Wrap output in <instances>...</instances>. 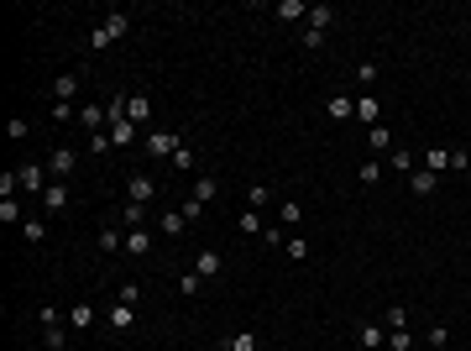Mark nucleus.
I'll return each mask as SVG.
<instances>
[{
    "label": "nucleus",
    "mask_w": 471,
    "mask_h": 351,
    "mask_svg": "<svg viewBox=\"0 0 471 351\" xmlns=\"http://www.w3.org/2000/svg\"><path fill=\"white\" fill-rule=\"evenodd\" d=\"M299 16H309L304 0H278V22H299Z\"/></svg>",
    "instance_id": "obj_22"
},
{
    "label": "nucleus",
    "mask_w": 471,
    "mask_h": 351,
    "mask_svg": "<svg viewBox=\"0 0 471 351\" xmlns=\"http://www.w3.org/2000/svg\"><path fill=\"white\" fill-rule=\"evenodd\" d=\"M79 84H84V74H58V79H53V100H58V105H69L73 94H79Z\"/></svg>",
    "instance_id": "obj_6"
},
{
    "label": "nucleus",
    "mask_w": 471,
    "mask_h": 351,
    "mask_svg": "<svg viewBox=\"0 0 471 351\" xmlns=\"http://www.w3.org/2000/svg\"><path fill=\"white\" fill-rule=\"evenodd\" d=\"M168 163H173V173H194V153H188V147H178Z\"/></svg>",
    "instance_id": "obj_30"
},
{
    "label": "nucleus",
    "mask_w": 471,
    "mask_h": 351,
    "mask_svg": "<svg viewBox=\"0 0 471 351\" xmlns=\"http://www.w3.org/2000/svg\"><path fill=\"white\" fill-rule=\"evenodd\" d=\"M362 346H366V351L388 346V330H382V325H372V320H366V325H362Z\"/></svg>",
    "instance_id": "obj_17"
},
{
    "label": "nucleus",
    "mask_w": 471,
    "mask_h": 351,
    "mask_svg": "<svg viewBox=\"0 0 471 351\" xmlns=\"http://www.w3.org/2000/svg\"><path fill=\"white\" fill-rule=\"evenodd\" d=\"M377 178H382V163H377V157H372V163H362V184H377Z\"/></svg>",
    "instance_id": "obj_40"
},
{
    "label": "nucleus",
    "mask_w": 471,
    "mask_h": 351,
    "mask_svg": "<svg viewBox=\"0 0 471 351\" xmlns=\"http://www.w3.org/2000/svg\"><path fill=\"white\" fill-rule=\"evenodd\" d=\"M26 215H21V205L16 199H0V225H21Z\"/></svg>",
    "instance_id": "obj_21"
},
{
    "label": "nucleus",
    "mask_w": 471,
    "mask_h": 351,
    "mask_svg": "<svg viewBox=\"0 0 471 351\" xmlns=\"http://www.w3.org/2000/svg\"><path fill=\"white\" fill-rule=\"evenodd\" d=\"M236 231L257 236V231H267V225H262V215H257V210H247V215H241V221H236Z\"/></svg>",
    "instance_id": "obj_31"
},
{
    "label": "nucleus",
    "mask_w": 471,
    "mask_h": 351,
    "mask_svg": "<svg viewBox=\"0 0 471 351\" xmlns=\"http://www.w3.org/2000/svg\"><path fill=\"white\" fill-rule=\"evenodd\" d=\"M16 173H21V189H26V194H37V199L47 194V163H26V168H16Z\"/></svg>",
    "instance_id": "obj_4"
},
{
    "label": "nucleus",
    "mask_w": 471,
    "mask_h": 351,
    "mask_svg": "<svg viewBox=\"0 0 471 351\" xmlns=\"http://www.w3.org/2000/svg\"><path fill=\"white\" fill-rule=\"evenodd\" d=\"M388 351H414V336H409V330H393V336H388Z\"/></svg>",
    "instance_id": "obj_36"
},
{
    "label": "nucleus",
    "mask_w": 471,
    "mask_h": 351,
    "mask_svg": "<svg viewBox=\"0 0 471 351\" xmlns=\"http://www.w3.org/2000/svg\"><path fill=\"white\" fill-rule=\"evenodd\" d=\"M121 225H131V231L147 225V205H126V210H121Z\"/></svg>",
    "instance_id": "obj_24"
},
{
    "label": "nucleus",
    "mask_w": 471,
    "mask_h": 351,
    "mask_svg": "<svg viewBox=\"0 0 471 351\" xmlns=\"http://www.w3.org/2000/svg\"><path fill=\"white\" fill-rule=\"evenodd\" d=\"M388 325L393 330H409V309H388Z\"/></svg>",
    "instance_id": "obj_41"
},
{
    "label": "nucleus",
    "mask_w": 471,
    "mask_h": 351,
    "mask_svg": "<svg viewBox=\"0 0 471 351\" xmlns=\"http://www.w3.org/2000/svg\"><path fill=\"white\" fill-rule=\"evenodd\" d=\"M126 32H131V16H126V11H110L105 22H100V26H94V32H89V47H94V53H100V47H110V42H116V37H126Z\"/></svg>",
    "instance_id": "obj_1"
},
{
    "label": "nucleus",
    "mask_w": 471,
    "mask_h": 351,
    "mask_svg": "<svg viewBox=\"0 0 471 351\" xmlns=\"http://www.w3.org/2000/svg\"><path fill=\"white\" fill-rule=\"evenodd\" d=\"M325 110H330V121H351L356 116V100H330Z\"/></svg>",
    "instance_id": "obj_23"
},
{
    "label": "nucleus",
    "mask_w": 471,
    "mask_h": 351,
    "mask_svg": "<svg viewBox=\"0 0 471 351\" xmlns=\"http://www.w3.org/2000/svg\"><path fill=\"white\" fill-rule=\"evenodd\" d=\"M6 131H11V142H21V137H26V131H32V126H26L21 116H11V126H6Z\"/></svg>",
    "instance_id": "obj_42"
},
{
    "label": "nucleus",
    "mask_w": 471,
    "mask_h": 351,
    "mask_svg": "<svg viewBox=\"0 0 471 351\" xmlns=\"http://www.w3.org/2000/svg\"><path fill=\"white\" fill-rule=\"evenodd\" d=\"M126 194H131V205H147V199L157 194V184H152L147 173H131V178H126Z\"/></svg>",
    "instance_id": "obj_7"
},
{
    "label": "nucleus",
    "mask_w": 471,
    "mask_h": 351,
    "mask_svg": "<svg viewBox=\"0 0 471 351\" xmlns=\"http://www.w3.org/2000/svg\"><path fill=\"white\" fill-rule=\"evenodd\" d=\"M42 210H47V215H63V210H69V184H58V178H53V184H47V194H42Z\"/></svg>",
    "instance_id": "obj_5"
},
{
    "label": "nucleus",
    "mask_w": 471,
    "mask_h": 351,
    "mask_svg": "<svg viewBox=\"0 0 471 351\" xmlns=\"http://www.w3.org/2000/svg\"><path fill=\"white\" fill-rule=\"evenodd\" d=\"M73 168H79V153H73V147H53V157H47V173H53V178L63 184V178L73 173Z\"/></svg>",
    "instance_id": "obj_3"
},
{
    "label": "nucleus",
    "mask_w": 471,
    "mask_h": 351,
    "mask_svg": "<svg viewBox=\"0 0 471 351\" xmlns=\"http://www.w3.org/2000/svg\"><path fill=\"white\" fill-rule=\"evenodd\" d=\"M409 189H414V194L424 199V194H435V189H440V178L429 173V168H419V173H409Z\"/></svg>",
    "instance_id": "obj_12"
},
{
    "label": "nucleus",
    "mask_w": 471,
    "mask_h": 351,
    "mask_svg": "<svg viewBox=\"0 0 471 351\" xmlns=\"http://www.w3.org/2000/svg\"><path fill=\"white\" fill-rule=\"evenodd\" d=\"M393 168H398V173H414V153H409V147H398V153H393Z\"/></svg>",
    "instance_id": "obj_38"
},
{
    "label": "nucleus",
    "mask_w": 471,
    "mask_h": 351,
    "mask_svg": "<svg viewBox=\"0 0 471 351\" xmlns=\"http://www.w3.org/2000/svg\"><path fill=\"white\" fill-rule=\"evenodd\" d=\"M21 236H26V241H42V236H47V221H42V215H26V221H21Z\"/></svg>",
    "instance_id": "obj_20"
},
{
    "label": "nucleus",
    "mask_w": 471,
    "mask_h": 351,
    "mask_svg": "<svg viewBox=\"0 0 471 351\" xmlns=\"http://www.w3.org/2000/svg\"><path fill=\"white\" fill-rule=\"evenodd\" d=\"M141 147H147V157H173L178 153V137H173V131H163V126H152L147 137H141Z\"/></svg>",
    "instance_id": "obj_2"
},
{
    "label": "nucleus",
    "mask_w": 471,
    "mask_h": 351,
    "mask_svg": "<svg viewBox=\"0 0 471 351\" xmlns=\"http://www.w3.org/2000/svg\"><path fill=\"white\" fill-rule=\"evenodd\" d=\"M42 346L47 351H63V346H69V330H63V325H42Z\"/></svg>",
    "instance_id": "obj_18"
},
{
    "label": "nucleus",
    "mask_w": 471,
    "mask_h": 351,
    "mask_svg": "<svg viewBox=\"0 0 471 351\" xmlns=\"http://www.w3.org/2000/svg\"><path fill=\"white\" fill-rule=\"evenodd\" d=\"M309 26H314V32H330V26H335V11H330V6H309V16H304Z\"/></svg>",
    "instance_id": "obj_15"
},
{
    "label": "nucleus",
    "mask_w": 471,
    "mask_h": 351,
    "mask_svg": "<svg viewBox=\"0 0 471 351\" xmlns=\"http://www.w3.org/2000/svg\"><path fill=\"white\" fill-rule=\"evenodd\" d=\"M199 273H178V293H184V299H194V293H199Z\"/></svg>",
    "instance_id": "obj_29"
},
{
    "label": "nucleus",
    "mask_w": 471,
    "mask_h": 351,
    "mask_svg": "<svg viewBox=\"0 0 471 351\" xmlns=\"http://www.w3.org/2000/svg\"><path fill=\"white\" fill-rule=\"evenodd\" d=\"M283 225H299V221H304V205H299V199H283Z\"/></svg>",
    "instance_id": "obj_27"
},
{
    "label": "nucleus",
    "mask_w": 471,
    "mask_h": 351,
    "mask_svg": "<svg viewBox=\"0 0 471 351\" xmlns=\"http://www.w3.org/2000/svg\"><path fill=\"white\" fill-rule=\"evenodd\" d=\"M69 325H73V330H89V325H94V305H73V309H69Z\"/></svg>",
    "instance_id": "obj_19"
},
{
    "label": "nucleus",
    "mask_w": 471,
    "mask_h": 351,
    "mask_svg": "<svg viewBox=\"0 0 471 351\" xmlns=\"http://www.w3.org/2000/svg\"><path fill=\"white\" fill-rule=\"evenodd\" d=\"M304 47H309V53H319V47H325V32H314V26H304Z\"/></svg>",
    "instance_id": "obj_39"
},
{
    "label": "nucleus",
    "mask_w": 471,
    "mask_h": 351,
    "mask_svg": "<svg viewBox=\"0 0 471 351\" xmlns=\"http://www.w3.org/2000/svg\"><path fill=\"white\" fill-rule=\"evenodd\" d=\"M356 116H362L366 126H382V105H377L372 94H366V100H356Z\"/></svg>",
    "instance_id": "obj_16"
},
{
    "label": "nucleus",
    "mask_w": 471,
    "mask_h": 351,
    "mask_svg": "<svg viewBox=\"0 0 471 351\" xmlns=\"http://www.w3.org/2000/svg\"><path fill=\"white\" fill-rule=\"evenodd\" d=\"M121 246H126V236H121L116 225H105V231H100V252H121Z\"/></svg>",
    "instance_id": "obj_25"
},
{
    "label": "nucleus",
    "mask_w": 471,
    "mask_h": 351,
    "mask_svg": "<svg viewBox=\"0 0 471 351\" xmlns=\"http://www.w3.org/2000/svg\"><path fill=\"white\" fill-rule=\"evenodd\" d=\"M110 330H131V325H136V309H131V305H110Z\"/></svg>",
    "instance_id": "obj_13"
},
{
    "label": "nucleus",
    "mask_w": 471,
    "mask_h": 351,
    "mask_svg": "<svg viewBox=\"0 0 471 351\" xmlns=\"http://www.w3.org/2000/svg\"><path fill=\"white\" fill-rule=\"evenodd\" d=\"M225 351H257V336H251V330H241V336H236Z\"/></svg>",
    "instance_id": "obj_37"
},
{
    "label": "nucleus",
    "mask_w": 471,
    "mask_h": 351,
    "mask_svg": "<svg viewBox=\"0 0 471 351\" xmlns=\"http://www.w3.org/2000/svg\"><path fill=\"white\" fill-rule=\"evenodd\" d=\"M445 168H450V147H429V173H445Z\"/></svg>",
    "instance_id": "obj_26"
},
{
    "label": "nucleus",
    "mask_w": 471,
    "mask_h": 351,
    "mask_svg": "<svg viewBox=\"0 0 471 351\" xmlns=\"http://www.w3.org/2000/svg\"><path fill=\"white\" fill-rule=\"evenodd\" d=\"M126 121H131V126L152 121V100H147V94H126Z\"/></svg>",
    "instance_id": "obj_9"
},
{
    "label": "nucleus",
    "mask_w": 471,
    "mask_h": 351,
    "mask_svg": "<svg viewBox=\"0 0 471 351\" xmlns=\"http://www.w3.org/2000/svg\"><path fill=\"white\" fill-rule=\"evenodd\" d=\"M126 252H131V257H152V231H147V225L126 231Z\"/></svg>",
    "instance_id": "obj_8"
},
{
    "label": "nucleus",
    "mask_w": 471,
    "mask_h": 351,
    "mask_svg": "<svg viewBox=\"0 0 471 351\" xmlns=\"http://www.w3.org/2000/svg\"><path fill=\"white\" fill-rule=\"evenodd\" d=\"M283 252H288L294 262H304V257H309V241H304V236H288V241H283Z\"/></svg>",
    "instance_id": "obj_28"
},
{
    "label": "nucleus",
    "mask_w": 471,
    "mask_h": 351,
    "mask_svg": "<svg viewBox=\"0 0 471 351\" xmlns=\"http://www.w3.org/2000/svg\"><path fill=\"white\" fill-rule=\"evenodd\" d=\"M267 199H272L267 184H251V189H247V205H251V210H257V205H267Z\"/></svg>",
    "instance_id": "obj_35"
},
{
    "label": "nucleus",
    "mask_w": 471,
    "mask_h": 351,
    "mask_svg": "<svg viewBox=\"0 0 471 351\" xmlns=\"http://www.w3.org/2000/svg\"><path fill=\"white\" fill-rule=\"evenodd\" d=\"M157 231H163V236H184V231H188L184 210H163V215H157Z\"/></svg>",
    "instance_id": "obj_11"
},
{
    "label": "nucleus",
    "mask_w": 471,
    "mask_h": 351,
    "mask_svg": "<svg viewBox=\"0 0 471 351\" xmlns=\"http://www.w3.org/2000/svg\"><path fill=\"white\" fill-rule=\"evenodd\" d=\"M188 273H199V278H220V252H210V246H204L199 257H194V268Z\"/></svg>",
    "instance_id": "obj_10"
},
{
    "label": "nucleus",
    "mask_w": 471,
    "mask_h": 351,
    "mask_svg": "<svg viewBox=\"0 0 471 351\" xmlns=\"http://www.w3.org/2000/svg\"><path fill=\"white\" fill-rule=\"evenodd\" d=\"M215 189H220V184H215V178H194V199H204V205H210V199H215Z\"/></svg>",
    "instance_id": "obj_34"
},
{
    "label": "nucleus",
    "mask_w": 471,
    "mask_h": 351,
    "mask_svg": "<svg viewBox=\"0 0 471 351\" xmlns=\"http://www.w3.org/2000/svg\"><path fill=\"white\" fill-rule=\"evenodd\" d=\"M366 147H372V153H388V126H372V131H366Z\"/></svg>",
    "instance_id": "obj_32"
},
{
    "label": "nucleus",
    "mask_w": 471,
    "mask_h": 351,
    "mask_svg": "<svg viewBox=\"0 0 471 351\" xmlns=\"http://www.w3.org/2000/svg\"><path fill=\"white\" fill-rule=\"evenodd\" d=\"M131 137H136V126H131L126 116H116V121H110V147H126Z\"/></svg>",
    "instance_id": "obj_14"
},
{
    "label": "nucleus",
    "mask_w": 471,
    "mask_h": 351,
    "mask_svg": "<svg viewBox=\"0 0 471 351\" xmlns=\"http://www.w3.org/2000/svg\"><path fill=\"white\" fill-rule=\"evenodd\" d=\"M178 210H184V221H188V225H194V221H199V215H204V199H194V194H188V199H184V205H178Z\"/></svg>",
    "instance_id": "obj_33"
}]
</instances>
